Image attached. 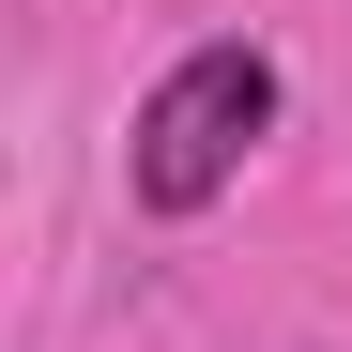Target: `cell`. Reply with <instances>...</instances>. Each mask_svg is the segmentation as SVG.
<instances>
[{
    "mask_svg": "<svg viewBox=\"0 0 352 352\" xmlns=\"http://www.w3.org/2000/svg\"><path fill=\"white\" fill-rule=\"evenodd\" d=\"M261 123H276V62L230 31V46H184V62L138 92V138H123V168H138V199H153V214H214L230 184H245Z\"/></svg>",
    "mask_w": 352,
    "mask_h": 352,
    "instance_id": "6da1fadb",
    "label": "cell"
}]
</instances>
